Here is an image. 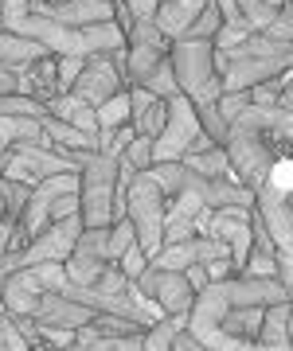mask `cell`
<instances>
[{
  "instance_id": "1",
  "label": "cell",
  "mask_w": 293,
  "mask_h": 351,
  "mask_svg": "<svg viewBox=\"0 0 293 351\" xmlns=\"http://www.w3.org/2000/svg\"><path fill=\"white\" fill-rule=\"evenodd\" d=\"M78 195H82V223L86 226H114L126 219V184H121V152L102 149L90 156L78 172Z\"/></svg>"
},
{
  "instance_id": "2",
  "label": "cell",
  "mask_w": 293,
  "mask_h": 351,
  "mask_svg": "<svg viewBox=\"0 0 293 351\" xmlns=\"http://www.w3.org/2000/svg\"><path fill=\"white\" fill-rule=\"evenodd\" d=\"M172 71H176L180 94L191 98L196 106L219 101L223 94V78L215 66V43L211 39H176L172 43Z\"/></svg>"
},
{
  "instance_id": "3",
  "label": "cell",
  "mask_w": 293,
  "mask_h": 351,
  "mask_svg": "<svg viewBox=\"0 0 293 351\" xmlns=\"http://www.w3.org/2000/svg\"><path fill=\"white\" fill-rule=\"evenodd\" d=\"M168 195L153 180V172H137L126 188V219L137 226V246L153 262L165 250V215H168Z\"/></svg>"
},
{
  "instance_id": "4",
  "label": "cell",
  "mask_w": 293,
  "mask_h": 351,
  "mask_svg": "<svg viewBox=\"0 0 293 351\" xmlns=\"http://www.w3.org/2000/svg\"><path fill=\"white\" fill-rule=\"evenodd\" d=\"M255 207L266 223L270 239H274V254H278V281L285 289V297L293 301V207H290V195H281L278 188H262L255 191Z\"/></svg>"
},
{
  "instance_id": "5",
  "label": "cell",
  "mask_w": 293,
  "mask_h": 351,
  "mask_svg": "<svg viewBox=\"0 0 293 351\" xmlns=\"http://www.w3.org/2000/svg\"><path fill=\"white\" fill-rule=\"evenodd\" d=\"M71 285L63 262H43V265H24L16 269L4 285H0V297H4V308L8 316H32L36 301L43 293H63Z\"/></svg>"
},
{
  "instance_id": "6",
  "label": "cell",
  "mask_w": 293,
  "mask_h": 351,
  "mask_svg": "<svg viewBox=\"0 0 293 351\" xmlns=\"http://www.w3.org/2000/svg\"><path fill=\"white\" fill-rule=\"evenodd\" d=\"M204 137V125H200V113H196V101L176 94L168 98V121L161 129V137L153 141V164H176L184 160L196 141Z\"/></svg>"
},
{
  "instance_id": "7",
  "label": "cell",
  "mask_w": 293,
  "mask_h": 351,
  "mask_svg": "<svg viewBox=\"0 0 293 351\" xmlns=\"http://www.w3.org/2000/svg\"><path fill=\"white\" fill-rule=\"evenodd\" d=\"M137 289L145 297H153L165 316H188L191 304H196V289H191L188 274H176V269H153L149 265L137 277Z\"/></svg>"
},
{
  "instance_id": "8",
  "label": "cell",
  "mask_w": 293,
  "mask_h": 351,
  "mask_svg": "<svg viewBox=\"0 0 293 351\" xmlns=\"http://www.w3.org/2000/svg\"><path fill=\"white\" fill-rule=\"evenodd\" d=\"M106 239H110V226H86L78 246H75V254L63 262L67 277L78 289H94L98 277L106 274V265H110V258H106Z\"/></svg>"
},
{
  "instance_id": "9",
  "label": "cell",
  "mask_w": 293,
  "mask_h": 351,
  "mask_svg": "<svg viewBox=\"0 0 293 351\" xmlns=\"http://www.w3.org/2000/svg\"><path fill=\"white\" fill-rule=\"evenodd\" d=\"M121 90H126L121 66H117L110 55H90L86 66H82V75H78V82L71 86V94H78L82 101H90V106L98 110V106H106V101L114 98V94H121Z\"/></svg>"
},
{
  "instance_id": "10",
  "label": "cell",
  "mask_w": 293,
  "mask_h": 351,
  "mask_svg": "<svg viewBox=\"0 0 293 351\" xmlns=\"http://www.w3.org/2000/svg\"><path fill=\"white\" fill-rule=\"evenodd\" d=\"M32 12L51 16L67 27H86V24H106L117 16V0H36Z\"/></svg>"
},
{
  "instance_id": "11",
  "label": "cell",
  "mask_w": 293,
  "mask_h": 351,
  "mask_svg": "<svg viewBox=\"0 0 293 351\" xmlns=\"http://www.w3.org/2000/svg\"><path fill=\"white\" fill-rule=\"evenodd\" d=\"M215 258H231V246L227 242H219V239L200 234V239L165 246L149 265H153V269H176V274H184V269H191V265H207V262H215Z\"/></svg>"
},
{
  "instance_id": "12",
  "label": "cell",
  "mask_w": 293,
  "mask_h": 351,
  "mask_svg": "<svg viewBox=\"0 0 293 351\" xmlns=\"http://www.w3.org/2000/svg\"><path fill=\"white\" fill-rule=\"evenodd\" d=\"M207 215H211V211L204 207V199H200V195H172L168 215H165V246L200 239V234H204Z\"/></svg>"
},
{
  "instance_id": "13",
  "label": "cell",
  "mask_w": 293,
  "mask_h": 351,
  "mask_svg": "<svg viewBox=\"0 0 293 351\" xmlns=\"http://www.w3.org/2000/svg\"><path fill=\"white\" fill-rule=\"evenodd\" d=\"M27 320H39V324H47V328H71V332H82V328H90L94 320H98V313L86 308V304H78V301H67V297H59V293H43Z\"/></svg>"
},
{
  "instance_id": "14",
  "label": "cell",
  "mask_w": 293,
  "mask_h": 351,
  "mask_svg": "<svg viewBox=\"0 0 293 351\" xmlns=\"http://www.w3.org/2000/svg\"><path fill=\"white\" fill-rule=\"evenodd\" d=\"M207 4H211V0H161V8H156V27L176 43V39L188 36V27L196 24V16L204 12Z\"/></svg>"
},
{
  "instance_id": "15",
  "label": "cell",
  "mask_w": 293,
  "mask_h": 351,
  "mask_svg": "<svg viewBox=\"0 0 293 351\" xmlns=\"http://www.w3.org/2000/svg\"><path fill=\"white\" fill-rule=\"evenodd\" d=\"M43 121V129H47V137H51L55 149H71V152H102V137L98 133H86V129L71 125V121H63V117H55L51 110L39 117Z\"/></svg>"
},
{
  "instance_id": "16",
  "label": "cell",
  "mask_w": 293,
  "mask_h": 351,
  "mask_svg": "<svg viewBox=\"0 0 293 351\" xmlns=\"http://www.w3.org/2000/svg\"><path fill=\"white\" fill-rule=\"evenodd\" d=\"M51 51L36 43V39H24V36H12V32H4L0 27V66H16V71H24V66H36L39 59H47Z\"/></svg>"
},
{
  "instance_id": "17",
  "label": "cell",
  "mask_w": 293,
  "mask_h": 351,
  "mask_svg": "<svg viewBox=\"0 0 293 351\" xmlns=\"http://www.w3.org/2000/svg\"><path fill=\"white\" fill-rule=\"evenodd\" d=\"M47 110L55 113V117H63V121H71V125L86 129V133H98V110L90 106V101H82L78 94H55V98H47Z\"/></svg>"
},
{
  "instance_id": "18",
  "label": "cell",
  "mask_w": 293,
  "mask_h": 351,
  "mask_svg": "<svg viewBox=\"0 0 293 351\" xmlns=\"http://www.w3.org/2000/svg\"><path fill=\"white\" fill-rule=\"evenodd\" d=\"M191 172L207 176V180H235V168H231V156H227V145H207V149H196L184 156Z\"/></svg>"
},
{
  "instance_id": "19",
  "label": "cell",
  "mask_w": 293,
  "mask_h": 351,
  "mask_svg": "<svg viewBox=\"0 0 293 351\" xmlns=\"http://www.w3.org/2000/svg\"><path fill=\"white\" fill-rule=\"evenodd\" d=\"M121 125H133V106H129V90H121V94H114V98L106 101V106H98V137H102V145L110 137H114Z\"/></svg>"
},
{
  "instance_id": "20",
  "label": "cell",
  "mask_w": 293,
  "mask_h": 351,
  "mask_svg": "<svg viewBox=\"0 0 293 351\" xmlns=\"http://www.w3.org/2000/svg\"><path fill=\"white\" fill-rule=\"evenodd\" d=\"M258 343L266 348H285L290 343V301L270 304L266 316H262V332H258Z\"/></svg>"
},
{
  "instance_id": "21",
  "label": "cell",
  "mask_w": 293,
  "mask_h": 351,
  "mask_svg": "<svg viewBox=\"0 0 293 351\" xmlns=\"http://www.w3.org/2000/svg\"><path fill=\"white\" fill-rule=\"evenodd\" d=\"M262 316H266V308H227V316H223V332L235 339H258V332H262Z\"/></svg>"
},
{
  "instance_id": "22",
  "label": "cell",
  "mask_w": 293,
  "mask_h": 351,
  "mask_svg": "<svg viewBox=\"0 0 293 351\" xmlns=\"http://www.w3.org/2000/svg\"><path fill=\"white\" fill-rule=\"evenodd\" d=\"M188 328V316H161L149 332H145V351H172L176 336Z\"/></svg>"
},
{
  "instance_id": "23",
  "label": "cell",
  "mask_w": 293,
  "mask_h": 351,
  "mask_svg": "<svg viewBox=\"0 0 293 351\" xmlns=\"http://www.w3.org/2000/svg\"><path fill=\"white\" fill-rule=\"evenodd\" d=\"M133 242H137V226L129 223V219H114L110 239H106V258H110V262H121Z\"/></svg>"
},
{
  "instance_id": "24",
  "label": "cell",
  "mask_w": 293,
  "mask_h": 351,
  "mask_svg": "<svg viewBox=\"0 0 293 351\" xmlns=\"http://www.w3.org/2000/svg\"><path fill=\"white\" fill-rule=\"evenodd\" d=\"M239 12H242V20H246V27L258 32V36L278 20V8H274L270 0H239Z\"/></svg>"
},
{
  "instance_id": "25",
  "label": "cell",
  "mask_w": 293,
  "mask_h": 351,
  "mask_svg": "<svg viewBox=\"0 0 293 351\" xmlns=\"http://www.w3.org/2000/svg\"><path fill=\"white\" fill-rule=\"evenodd\" d=\"M165 121H168V98H156L149 110L141 113V117H133V129H137L141 137L156 141V137H161V129H165Z\"/></svg>"
},
{
  "instance_id": "26",
  "label": "cell",
  "mask_w": 293,
  "mask_h": 351,
  "mask_svg": "<svg viewBox=\"0 0 293 351\" xmlns=\"http://www.w3.org/2000/svg\"><path fill=\"white\" fill-rule=\"evenodd\" d=\"M196 113H200V125H204V133L215 145H227L231 137V121L219 113V101H207V106H196Z\"/></svg>"
},
{
  "instance_id": "27",
  "label": "cell",
  "mask_w": 293,
  "mask_h": 351,
  "mask_svg": "<svg viewBox=\"0 0 293 351\" xmlns=\"http://www.w3.org/2000/svg\"><path fill=\"white\" fill-rule=\"evenodd\" d=\"M141 86H145V90H153L156 98H176V94H180V82H176V71H172V55H168L165 63L156 66L153 75H149L145 82H141Z\"/></svg>"
},
{
  "instance_id": "28",
  "label": "cell",
  "mask_w": 293,
  "mask_h": 351,
  "mask_svg": "<svg viewBox=\"0 0 293 351\" xmlns=\"http://www.w3.org/2000/svg\"><path fill=\"white\" fill-rule=\"evenodd\" d=\"M223 24H227V20H223V12H219V4L211 0L204 12L196 16V24L188 27V39H211V43H215V36H219V27Z\"/></svg>"
},
{
  "instance_id": "29",
  "label": "cell",
  "mask_w": 293,
  "mask_h": 351,
  "mask_svg": "<svg viewBox=\"0 0 293 351\" xmlns=\"http://www.w3.org/2000/svg\"><path fill=\"white\" fill-rule=\"evenodd\" d=\"M0 191H4L8 215H12L16 223H20V215H24L27 199H32V184H20V180H8V176H0Z\"/></svg>"
},
{
  "instance_id": "30",
  "label": "cell",
  "mask_w": 293,
  "mask_h": 351,
  "mask_svg": "<svg viewBox=\"0 0 293 351\" xmlns=\"http://www.w3.org/2000/svg\"><path fill=\"white\" fill-rule=\"evenodd\" d=\"M82 66H86V59H78V55H55V82H59V94H67V90L78 82V75H82Z\"/></svg>"
},
{
  "instance_id": "31",
  "label": "cell",
  "mask_w": 293,
  "mask_h": 351,
  "mask_svg": "<svg viewBox=\"0 0 293 351\" xmlns=\"http://www.w3.org/2000/svg\"><path fill=\"white\" fill-rule=\"evenodd\" d=\"M121 160L126 164H133V168H137V172H149V168H153V141L149 137H133L126 145V152H121Z\"/></svg>"
},
{
  "instance_id": "32",
  "label": "cell",
  "mask_w": 293,
  "mask_h": 351,
  "mask_svg": "<svg viewBox=\"0 0 293 351\" xmlns=\"http://www.w3.org/2000/svg\"><path fill=\"white\" fill-rule=\"evenodd\" d=\"M262 36H270V39H281V43H293V4L285 0L278 8V20L262 32Z\"/></svg>"
},
{
  "instance_id": "33",
  "label": "cell",
  "mask_w": 293,
  "mask_h": 351,
  "mask_svg": "<svg viewBox=\"0 0 293 351\" xmlns=\"http://www.w3.org/2000/svg\"><path fill=\"white\" fill-rule=\"evenodd\" d=\"M117 265L126 269V277H129V281H137V277L145 274V269H149V254L141 250L137 242H133V246H129V250H126V258H121V262H117Z\"/></svg>"
},
{
  "instance_id": "34",
  "label": "cell",
  "mask_w": 293,
  "mask_h": 351,
  "mask_svg": "<svg viewBox=\"0 0 293 351\" xmlns=\"http://www.w3.org/2000/svg\"><path fill=\"white\" fill-rule=\"evenodd\" d=\"M121 4L133 20H156V8H161V0H121Z\"/></svg>"
},
{
  "instance_id": "35",
  "label": "cell",
  "mask_w": 293,
  "mask_h": 351,
  "mask_svg": "<svg viewBox=\"0 0 293 351\" xmlns=\"http://www.w3.org/2000/svg\"><path fill=\"white\" fill-rule=\"evenodd\" d=\"M204 269H207V277H211V281H227V277H235L231 258H215V262H207Z\"/></svg>"
},
{
  "instance_id": "36",
  "label": "cell",
  "mask_w": 293,
  "mask_h": 351,
  "mask_svg": "<svg viewBox=\"0 0 293 351\" xmlns=\"http://www.w3.org/2000/svg\"><path fill=\"white\" fill-rule=\"evenodd\" d=\"M219 4V12H223V20H227V24H246V20H242V12H239V0H215Z\"/></svg>"
},
{
  "instance_id": "37",
  "label": "cell",
  "mask_w": 293,
  "mask_h": 351,
  "mask_svg": "<svg viewBox=\"0 0 293 351\" xmlns=\"http://www.w3.org/2000/svg\"><path fill=\"white\" fill-rule=\"evenodd\" d=\"M184 274H188V281H191V289H196V293L211 285V277H207V269H204V265H191V269H184Z\"/></svg>"
},
{
  "instance_id": "38",
  "label": "cell",
  "mask_w": 293,
  "mask_h": 351,
  "mask_svg": "<svg viewBox=\"0 0 293 351\" xmlns=\"http://www.w3.org/2000/svg\"><path fill=\"white\" fill-rule=\"evenodd\" d=\"M114 343H117V351H145V332H137V336H117Z\"/></svg>"
},
{
  "instance_id": "39",
  "label": "cell",
  "mask_w": 293,
  "mask_h": 351,
  "mask_svg": "<svg viewBox=\"0 0 293 351\" xmlns=\"http://www.w3.org/2000/svg\"><path fill=\"white\" fill-rule=\"evenodd\" d=\"M278 106L293 110V71H285V75H281V98H278Z\"/></svg>"
},
{
  "instance_id": "40",
  "label": "cell",
  "mask_w": 293,
  "mask_h": 351,
  "mask_svg": "<svg viewBox=\"0 0 293 351\" xmlns=\"http://www.w3.org/2000/svg\"><path fill=\"white\" fill-rule=\"evenodd\" d=\"M86 351H117V343H114L110 336H98V339H94V343H90Z\"/></svg>"
},
{
  "instance_id": "41",
  "label": "cell",
  "mask_w": 293,
  "mask_h": 351,
  "mask_svg": "<svg viewBox=\"0 0 293 351\" xmlns=\"http://www.w3.org/2000/svg\"><path fill=\"white\" fill-rule=\"evenodd\" d=\"M4 219H12V215H8V203H4V191H0V223Z\"/></svg>"
},
{
  "instance_id": "42",
  "label": "cell",
  "mask_w": 293,
  "mask_h": 351,
  "mask_svg": "<svg viewBox=\"0 0 293 351\" xmlns=\"http://www.w3.org/2000/svg\"><path fill=\"white\" fill-rule=\"evenodd\" d=\"M290 343H293V301H290Z\"/></svg>"
},
{
  "instance_id": "43",
  "label": "cell",
  "mask_w": 293,
  "mask_h": 351,
  "mask_svg": "<svg viewBox=\"0 0 293 351\" xmlns=\"http://www.w3.org/2000/svg\"><path fill=\"white\" fill-rule=\"evenodd\" d=\"M270 4H274V8H281V4H285V0H270Z\"/></svg>"
}]
</instances>
